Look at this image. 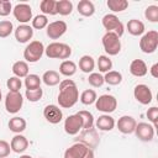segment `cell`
Instances as JSON below:
<instances>
[{
    "instance_id": "cell-23",
    "label": "cell",
    "mask_w": 158,
    "mask_h": 158,
    "mask_svg": "<svg viewBox=\"0 0 158 158\" xmlns=\"http://www.w3.org/2000/svg\"><path fill=\"white\" fill-rule=\"evenodd\" d=\"M78 12L84 17H90L95 12V6L90 0H80L78 2Z\"/></svg>"
},
{
    "instance_id": "cell-28",
    "label": "cell",
    "mask_w": 158,
    "mask_h": 158,
    "mask_svg": "<svg viewBox=\"0 0 158 158\" xmlns=\"http://www.w3.org/2000/svg\"><path fill=\"white\" fill-rule=\"evenodd\" d=\"M77 64L73 60H63L59 65V73L64 77H72L77 73Z\"/></svg>"
},
{
    "instance_id": "cell-11",
    "label": "cell",
    "mask_w": 158,
    "mask_h": 158,
    "mask_svg": "<svg viewBox=\"0 0 158 158\" xmlns=\"http://www.w3.org/2000/svg\"><path fill=\"white\" fill-rule=\"evenodd\" d=\"M136 137L142 142H151L154 137V127L147 122H139L135 128Z\"/></svg>"
},
{
    "instance_id": "cell-37",
    "label": "cell",
    "mask_w": 158,
    "mask_h": 158,
    "mask_svg": "<svg viewBox=\"0 0 158 158\" xmlns=\"http://www.w3.org/2000/svg\"><path fill=\"white\" fill-rule=\"evenodd\" d=\"M14 31V25L9 20H2L0 21V38H6L9 37Z\"/></svg>"
},
{
    "instance_id": "cell-46",
    "label": "cell",
    "mask_w": 158,
    "mask_h": 158,
    "mask_svg": "<svg viewBox=\"0 0 158 158\" xmlns=\"http://www.w3.org/2000/svg\"><path fill=\"white\" fill-rule=\"evenodd\" d=\"M95 156H94V151L91 149V148H89L88 151H86V153H85V156H84V158H94Z\"/></svg>"
},
{
    "instance_id": "cell-45",
    "label": "cell",
    "mask_w": 158,
    "mask_h": 158,
    "mask_svg": "<svg viewBox=\"0 0 158 158\" xmlns=\"http://www.w3.org/2000/svg\"><path fill=\"white\" fill-rule=\"evenodd\" d=\"M149 73H151V75H152L153 78H158V63H154V64L151 67Z\"/></svg>"
},
{
    "instance_id": "cell-47",
    "label": "cell",
    "mask_w": 158,
    "mask_h": 158,
    "mask_svg": "<svg viewBox=\"0 0 158 158\" xmlns=\"http://www.w3.org/2000/svg\"><path fill=\"white\" fill-rule=\"evenodd\" d=\"M20 158H32L30 154H22V156H20Z\"/></svg>"
},
{
    "instance_id": "cell-40",
    "label": "cell",
    "mask_w": 158,
    "mask_h": 158,
    "mask_svg": "<svg viewBox=\"0 0 158 158\" xmlns=\"http://www.w3.org/2000/svg\"><path fill=\"white\" fill-rule=\"evenodd\" d=\"M88 83L93 86V88H100L104 85V77L100 73H90L88 77Z\"/></svg>"
},
{
    "instance_id": "cell-32",
    "label": "cell",
    "mask_w": 158,
    "mask_h": 158,
    "mask_svg": "<svg viewBox=\"0 0 158 158\" xmlns=\"http://www.w3.org/2000/svg\"><path fill=\"white\" fill-rule=\"evenodd\" d=\"M79 115V117L81 118V122H83V128L84 130H90L93 128L94 126V116L91 112L86 111V110H81L79 112H77Z\"/></svg>"
},
{
    "instance_id": "cell-43",
    "label": "cell",
    "mask_w": 158,
    "mask_h": 158,
    "mask_svg": "<svg viewBox=\"0 0 158 158\" xmlns=\"http://www.w3.org/2000/svg\"><path fill=\"white\" fill-rule=\"evenodd\" d=\"M12 11V5L7 0H0V16L5 17Z\"/></svg>"
},
{
    "instance_id": "cell-21",
    "label": "cell",
    "mask_w": 158,
    "mask_h": 158,
    "mask_svg": "<svg viewBox=\"0 0 158 158\" xmlns=\"http://www.w3.org/2000/svg\"><path fill=\"white\" fill-rule=\"evenodd\" d=\"M126 27H127L128 33L132 35V36H141V35L144 33V23L141 20L132 19L127 22Z\"/></svg>"
},
{
    "instance_id": "cell-35",
    "label": "cell",
    "mask_w": 158,
    "mask_h": 158,
    "mask_svg": "<svg viewBox=\"0 0 158 158\" xmlns=\"http://www.w3.org/2000/svg\"><path fill=\"white\" fill-rule=\"evenodd\" d=\"M42 79L37 74H28L25 78V86L26 89H38L41 88Z\"/></svg>"
},
{
    "instance_id": "cell-38",
    "label": "cell",
    "mask_w": 158,
    "mask_h": 158,
    "mask_svg": "<svg viewBox=\"0 0 158 158\" xmlns=\"http://www.w3.org/2000/svg\"><path fill=\"white\" fill-rule=\"evenodd\" d=\"M48 26V19L46 15H37L32 19V28L35 30H42Z\"/></svg>"
},
{
    "instance_id": "cell-17",
    "label": "cell",
    "mask_w": 158,
    "mask_h": 158,
    "mask_svg": "<svg viewBox=\"0 0 158 158\" xmlns=\"http://www.w3.org/2000/svg\"><path fill=\"white\" fill-rule=\"evenodd\" d=\"M89 148L90 147H88L86 144H84L81 142L74 143L69 148L65 149L64 158H84V156H85V153Z\"/></svg>"
},
{
    "instance_id": "cell-39",
    "label": "cell",
    "mask_w": 158,
    "mask_h": 158,
    "mask_svg": "<svg viewBox=\"0 0 158 158\" xmlns=\"http://www.w3.org/2000/svg\"><path fill=\"white\" fill-rule=\"evenodd\" d=\"M144 17L149 22H158V6L157 5H149L144 10Z\"/></svg>"
},
{
    "instance_id": "cell-36",
    "label": "cell",
    "mask_w": 158,
    "mask_h": 158,
    "mask_svg": "<svg viewBox=\"0 0 158 158\" xmlns=\"http://www.w3.org/2000/svg\"><path fill=\"white\" fill-rule=\"evenodd\" d=\"M25 96L30 102H37V101H40L42 99L43 90L41 88H38V89H26Z\"/></svg>"
},
{
    "instance_id": "cell-44",
    "label": "cell",
    "mask_w": 158,
    "mask_h": 158,
    "mask_svg": "<svg viewBox=\"0 0 158 158\" xmlns=\"http://www.w3.org/2000/svg\"><path fill=\"white\" fill-rule=\"evenodd\" d=\"M11 152V147L10 143L6 142L5 139H0V158H5L10 154Z\"/></svg>"
},
{
    "instance_id": "cell-26",
    "label": "cell",
    "mask_w": 158,
    "mask_h": 158,
    "mask_svg": "<svg viewBox=\"0 0 158 158\" xmlns=\"http://www.w3.org/2000/svg\"><path fill=\"white\" fill-rule=\"evenodd\" d=\"M95 68V60L89 54H85L80 59H79V69L83 72V73H93Z\"/></svg>"
},
{
    "instance_id": "cell-14",
    "label": "cell",
    "mask_w": 158,
    "mask_h": 158,
    "mask_svg": "<svg viewBox=\"0 0 158 158\" xmlns=\"http://www.w3.org/2000/svg\"><path fill=\"white\" fill-rule=\"evenodd\" d=\"M43 116L44 118L49 122V123H53V125H57L62 121L63 118V112H62V109L58 106V105H54V104H51V105H47L44 109H43Z\"/></svg>"
},
{
    "instance_id": "cell-2",
    "label": "cell",
    "mask_w": 158,
    "mask_h": 158,
    "mask_svg": "<svg viewBox=\"0 0 158 158\" xmlns=\"http://www.w3.org/2000/svg\"><path fill=\"white\" fill-rule=\"evenodd\" d=\"M44 54L52 59H65L67 60V58H69L72 54V48L67 43L52 42L44 48Z\"/></svg>"
},
{
    "instance_id": "cell-42",
    "label": "cell",
    "mask_w": 158,
    "mask_h": 158,
    "mask_svg": "<svg viewBox=\"0 0 158 158\" xmlns=\"http://www.w3.org/2000/svg\"><path fill=\"white\" fill-rule=\"evenodd\" d=\"M147 115V118L149 122H152V126L156 128L157 127V118H158V107L157 106H152L147 110L146 112Z\"/></svg>"
},
{
    "instance_id": "cell-18",
    "label": "cell",
    "mask_w": 158,
    "mask_h": 158,
    "mask_svg": "<svg viewBox=\"0 0 158 158\" xmlns=\"http://www.w3.org/2000/svg\"><path fill=\"white\" fill-rule=\"evenodd\" d=\"M10 147H11V151L15 152V153H22L27 149L28 147V141L27 138L23 136V135H15L10 142Z\"/></svg>"
},
{
    "instance_id": "cell-12",
    "label": "cell",
    "mask_w": 158,
    "mask_h": 158,
    "mask_svg": "<svg viewBox=\"0 0 158 158\" xmlns=\"http://www.w3.org/2000/svg\"><path fill=\"white\" fill-rule=\"evenodd\" d=\"M46 33L47 36L51 38V40H58L59 37H62L65 32H67V23L62 20H57V21H53L51 23H48V26L46 27Z\"/></svg>"
},
{
    "instance_id": "cell-19",
    "label": "cell",
    "mask_w": 158,
    "mask_h": 158,
    "mask_svg": "<svg viewBox=\"0 0 158 158\" xmlns=\"http://www.w3.org/2000/svg\"><path fill=\"white\" fill-rule=\"evenodd\" d=\"M130 73L133 77H137V78L144 77L148 73L147 64L142 59H133L131 62V64H130Z\"/></svg>"
},
{
    "instance_id": "cell-41",
    "label": "cell",
    "mask_w": 158,
    "mask_h": 158,
    "mask_svg": "<svg viewBox=\"0 0 158 158\" xmlns=\"http://www.w3.org/2000/svg\"><path fill=\"white\" fill-rule=\"evenodd\" d=\"M6 85H7V89L10 91H12V93H20V89L22 86V81H21L20 78H17V77L14 75V77H10L7 79Z\"/></svg>"
},
{
    "instance_id": "cell-9",
    "label": "cell",
    "mask_w": 158,
    "mask_h": 158,
    "mask_svg": "<svg viewBox=\"0 0 158 158\" xmlns=\"http://www.w3.org/2000/svg\"><path fill=\"white\" fill-rule=\"evenodd\" d=\"M12 14H14V17L21 25H27V22L32 21V9L28 4L21 2L15 5V7L12 9Z\"/></svg>"
},
{
    "instance_id": "cell-30",
    "label": "cell",
    "mask_w": 158,
    "mask_h": 158,
    "mask_svg": "<svg viewBox=\"0 0 158 158\" xmlns=\"http://www.w3.org/2000/svg\"><path fill=\"white\" fill-rule=\"evenodd\" d=\"M104 81L109 85H118L122 81V74L117 70H110V72L105 73Z\"/></svg>"
},
{
    "instance_id": "cell-33",
    "label": "cell",
    "mask_w": 158,
    "mask_h": 158,
    "mask_svg": "<svg viewBox=\"0 0 158 158\" xmlns=\"http://www.w3.org/2000/svg\"><path fill=\"white\" fill-rule=\"evenodd\" d=\"M96 99H98V95L94 89H86L80 95V102L84 105H91L96 101Z\"/></svg>"
},
{
    "instance_id": "cell-34",
    "label": "cell",
    "mask_w": 158,
    "mask_h": 158,
    "mask_svg": "<svg viewBox=\"0 0 158 158\" xmlns=\"http://www.w3.org/2000/svg\"><path fill=\"white\" fill-rule=\"evenodd\" d=\"M98 68L101 73H107L112 69V60L107 56H100L98 58Z\"/></svg>"
},
{
    "instance_id": "cell-16",
    "label": "cell",
    "mask_w": 158,
    "mask_h": 158,
    "mask_svg": "<svg viewBox=\"0 0 158 158\" xmlns=\"http://www.w3.org/2000/svg\"><path fill=\"white\" fill-rule=\"evenodd\" d=\"M15 38L20 43H27L33 37V28L30 25H19L15 31Z\"/></svg>"
},
{
    "instance_id": "cell-4",
    "label": "cell",
    "mask_w": 158,
    "mask_h": 158,
    "mask_svg": "<svg viewBox=\"0 0 158 158\" xmlns=\"http://www.w3.org/2000/svg\"><path fill=\"white\" fill-rule=\"evenodd\" d=\"M157 47H158V32L156 30H151L141 37L139 48L143 53H146V54L154 53Z\"/></svg>"
},
{
    "instance_id": "cell-6",
    "label": "cell",
    "mask_w": 158,
    "mask_h": 158,
    "mask_svg": "<svg viewBox=\"0 0 158 158\" xmlns=\"http://www.w3.org/2000/svg\"><path fill=\"white\" fill-rule=\"evenodd\" d=\"M101 23L106 30V32H114L118 37H121L125 32L123 23L118 20V17L115 14H106L101 20Z\"/></svg>"
},
{
    "instance_id": "cell-24",
    "label": "cell",
    "mask_w": 158,
    "mask_h": 158,
    "mask_svg": "<svg viewBox=\"0 0 158 158\" xmlns=\"http://www.w3.org/2000/svg\"><path fill=\"white\" fill-rule=\"evenodd\" d=\"M41 79H42V81H43L47 86H56V85H58V84L60 83V80H62L59 73L56 72V70H47V72H44Z\"/></svg>"
},
{
    "instance_id": "cell-25",
    "label": "cell",
    "mask_w": 158,
    "mask_h": 158,
    "mask_svg": "<svg viewBox=\"0 0 158 158\" xmlns=\"http://www.w3.org/2000/svg\"><path fill=\"white\" fill-rule=\"evenodd\" d=\"M11 70H12L14 75L17 77V78H26L28 75V72H30L28 64L25 60H17V62H15L12 64Z\"/></svg>"
},
{
    "instance_id": "cell-5",
    "label": "cell",
    "mask_w": 158,
    "mask_h": 158,
    "mask_svg": "<svg viewBox=\"0 0 158 158\" xmlns=\"http://www.w3.org/2000/svg\"><path fill=\"white\" fill-rule=\"evenodd\" d=\"M101 42H102L104 51L109 56H116V54L120 53V51H121V41H120V37L116 33L106 32L102 36Z\"/></svg>"
},
{
    "instance_id": "cell-48",
    "label": "cell",
    "mask_w": 158,
    "mask_h": 158,
    "mask_svg": "<svg viewBox=\"0 0 158 158\" xmlns=\"http://www.w3.org/2000/svg\"><path fill=\"white\" fill-rule=\"evenodd\" d=\"M1 96H2V94H1V89H0V101H1Z\"/></svg>"
},
{
    "instance_id": "cell-49",
    "label": "cell",
    "mask_w": 158,
    "mask_h": 158,
    "mask_svg": "<svg viewBox=\"0 0 158 158\" xmlns=\"http://www.w3.org/2000/svg\"><path fill=\"white\" fill-rule=\"evenodd\" d=\"M40 158H44V157H40Z\"/></svg>"
},
{
    "instance_id": "cell-8",
    "label": "cell",
    "mask_w": 158,
    "mask_h": 158,
    "mask_svg": "<svg viewBox=\"0 0 158 158\" xmlns=\"http://www.w3.org/2000/svg\"><path fill=\"white\" fill-rule=\"evenodd\" d=\"M23 105V98L21 93L9 91L5 96V109L9 114H17Z\"/></svg>"
},
{
    "instance_id": "cell-10",
    "label": "cell",
    "mask_w": 158,
    "mask_h": 158,
    "mask_svg": "<svg viewBox=\"0 0 158 158\" xmlns=\"http://www.w3.org/2000/svg\"><path fill=\"white\" fill-rule=\"evenodd\" d=\"M133 96L142 105L151 104V101L153 99V94H152L149 86L146 85V84H138V85H136L135 89H133Z\"/></svg>"
},
{
    "instance_id": "cell-27",
    "label": "cell",
    "mask_w": 158,
    "mask_h": 158,
    "mask_svg": "<svg viewBox=\"0 0 158 158\" xmlns=\"http://www.w3.org/2000/svg\"><path fill=\"white\" fill-rule=\"evenodd\" d=\"M42 15H57V1L56 0H42L40 2Z\"/></svg>"
},
{
    "instance_id": "cell-13",
    "label": "cell",
    "mask_w": 158,
    "mask_h": 158,
    "mask_svg": "<svg viewBox=\"0 0 158 158\" xmlns=\"http://www.w3.org/2000/svg\"><path fill=\"white\" fill-rule=\"evenodd\" d=\"M83 128V122L81 118L79 117L78 114L74 115H69L65 120H64V131L65 133L74 136L77 133H79V131Z\"/></svg>"
},
{
    "instance_id": "cell-31",
    "label": "cell",
    "mask_w": 158,
    "mask_h": 158,
    "mask_svg": "<svg viewBox=\"0 0 158 158\" xmlns=\"http://www.w3.org/2000/svg\"><path fill=\"white\" fill-rule=\"evenodd\" d=\"M73 11V2L69 0H59L57 1V14L62 16H68Z\"/></svg>"
},
{
    "instance_id": "cell-29",
    "label": "cell",
    "mask_w": 158,
    "mask_h": 158,
    "mask_svg": "<svg viewBox=\"0 0 158 158\" xmlns=\"http://www.w3.org/2000/svg\"><path fill=\"white\" fill-rule=\"evenodd\" d=\"M106 5L112 12H122L128 7L127 0H107Z\"/></svg>"
},
{
    "instance_id": "cell-1",
    "label": "cell",
    "mask_w": 158,
    "mask_h": 158,
    "mask_svg": "<svg viewBox=\"0 0 158 158\" xmlns=\"http://www.w3.org/2000/svg\"><path fill=\"white\" fill-rule=\"evenodd\" d=\"M79 99V91L77 84L72 79H63L59 83V94H58V104L59 107L70 109L73 107Z\"/></svg>"
},
{
    "instance_id": "cell-3",
    "label": "cell",
    "mask_w": 158,
    "mask_h": 158,
    "mask_svg": "<svg viewBox=\"0 0 158 158\" xmlns=\"http://www.w3.org/2000/svg\"><path fill=\"white\" fill-rule=\"evenodd\" d=\"M43 54H44V46L41 41H31L23 49L25 62H28V63L38 62Z\"/></svg>"
},
{
    "instance_id": "cell-15",
    "label": "cell",
    "mask_w": 158,
    "mask_h": 158,
    "mask_svg": "<svg viewBox=\"0 0 158 158\" xmlns=\"http://www.w3.org/2000/svg\"><path fill=\"white\" fill-rule=\"evenodd\" d=\"M136 120L135 117L132 116H128V115H123L118 118L116 126L118 128V131L123 135H130V133H133L135 132V128H136Z\"/></svg>"
},
{
    "instance_id": "cell-20",
    "label": "cell",
    "mask_w": 158,
    "mask_h": 158,
    "mask_svg": "<svg viewBox=\"0 0 158 158\" xmlns=\"http://www.w3.org/2000/svg\"><path fill=\"white\" fill-rule=\"evenodd\" d=\"M95 125L100 131H111L115 127L116 123H115V120H114L112 116H110L107 114H104V115H101L96 118Z\"/></svg>"
},
{
    "instance_id": "cell-7",
    "label": "cell",
    "mask_w": 158,
    "mask_h": 158,
    "mask_svg": "<svg viewBox=\"0 0 158 158\" xmlns=\"http://www.w3.org/2000/svg\"><path fill=\"white\" fill-rule=\"evenodd\" d=\"M95 107L98 111H101L104 114H110V112H114L117 107V100L114 95H110V94H104V95H100L96 101H95Z\"/></svg>"
},
{
    "instance_id": "cell-22",
    "label": "cell",
    "mask_w": 158,
    "mask_h": 158,
    "mask_svg": "<svg viewBox=\"0 0 158 158\" xmlns=\"http://www.w3.org/2000/svg\"><path fill=\"white\" fill-rule=\"evenodd\" d=\"M26 120L23 118V117H21V116H15V117H12V118H10V121H9V128H10V131L11 132H14V133H21V132H23L25 130H26Z\"/></svg>"
}]
</instances>
